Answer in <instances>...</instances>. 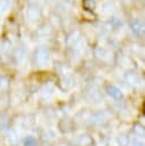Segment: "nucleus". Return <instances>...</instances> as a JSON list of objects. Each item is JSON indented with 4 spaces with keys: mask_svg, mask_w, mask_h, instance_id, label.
Instances as JSON below:
<instances>
[{
    "mask_svg": "<svg viewBox=\"0 0 145 146\" xmlns=\"http://www.w3.org/2000/svg\"><path fill=\"white\" fill-rule=\"evenodd\" d=\"M26 15H27L29 19L37 21L40 17V9L38 7H35V6H33V5H30L26 8Z\"/></svg>",
    "mask_w": 145,
    "mask_h": 146,
    "instance_id": "1",
    "label": "nucleus"
},
{
    "mask_svg": "<svg viewBox=\"0 0 145 146\" xmlns=\"http://www.w3.org/2000/svg\"><path fill=\"white\" fill-rule=\"evenodd\" d=\"M130 26H131L132 32L136 35H142L143 34V32H144V25H143V23L140 21H134L130 24Z\"/></svg>",
    "mask_w": 145,
    "mask_h": 146,
    "instance_id": "2",
    "label": "nucleus"
},
{
    "mask_svg": "<svg viewBox=\"0 0 145 146\" xmlns=\"http://www.w3.org/2000/svg\"><path fill=\"white\" fill-rule=\"evenodd\" d=\"M108 94L112 96V97H114V98H121L122 97V94H121V91L116 88V87H114V86H111L110 88H108Z\"/></svg>",
    "mask_w": 145,
    "mask_h": 146,
    "instance_id": "3",
    "label": "nucleus"
},
{
    "mask_svg": "<svg viewBox=\"0 0 145 146\" xmlns=\"http://www.w3.org/2000/svg\"><path fill=\"white\" fill-rule=\"evenodd\" d=\"M83 7L87 10H92L95 8V1L94 0H84L83 1Z\"/></svg>",
    "mask_w": 145,
    "mask_h": 146,
    "instance_id": "4",
    "label": "nucleus"
},
{
    "mask_svg": "<svg viewBox=\"0 0 145 146\" xmlns=\"http://www.w3.org/2000/svg\"><path fill=\"white\" fill-rule=\"evenodd\" d=\"M10 0H0V14H2L9 6Z\"/></svg>",
    "mask_w": 145,
    "mask_h": 146,
    "instance_id": "5",
    "label": "nucleus"
},
{
    "mask_svg": "<svg viewBox=\"0 0 145 146\" xmlns=\"http://www.w3.org/2000/svg\"><path fill=\"white\" fill-rule=\"evenodd\" d=\"M35 145V140L32 138H29L25 140V146H34Z\"/></svg>",
    "mask_w": 145,
    "mask_h": 146,
    "instance_id": "6",
    "label": "nucleus"
}]
</instances>
